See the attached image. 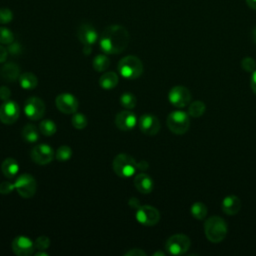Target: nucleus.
Segmentation results:
<instances>
[{
  "label": "nucleus",
  "mask_w": 256,
  "mask_h": 256,
  "mask_svg": "<svg viewBox=\"0 0 256 256\" xmlns=\"http://www.w3.org/2000/svg\"><path fill=\"white\" fill-rule=\"evenodd\" d=\"M129 43V33L121 25H110L104 29L99 38V46L105 54H119Z\"/></svg>",
  "instance_id": "nucleus-1"
},
{
  "label": "nucleus",
  "mask_w": 256,
  "mask_h": 256,
  "mask_svg": "<svg viewBox=\"0 0 256 256\" xmlns=\"http://www.w3.org/2000/svg\"><path fill=\"white\" fill-rule=\"evenodd\" d=\"M206 238L212 243H219L224 240L227 234V224L219 216H211L204 224Z\"/></svg>",
  "instance_id": "nucleus-2"
},
{
  "label": "nucleus",
  "mask_w": 256,
  "mask_h": 256,
  "mask_svg": "<svg viewBox=\"0 0 256 256\" xmlns=\"http://www.w3.org/2000/svg\"><path fill=\"white\" fill-rule=\"evenodd\" d=\"M117 69L122 77L126 79H136L143 73V64L138 57L128 55L118 62Z\"/></svg>",
  "instance_id": "nucleus-3"
},
{
  "label": "nucleus",
  "mask_w": 256,
  "mask_h": 256,
  "mask_svg": "<svg viewBox=\"0 0 256 256\" xmlns=\"http://www.w3.org/2000/svg\"><path fill=\"white\" fill-rule=\"evenodd\" d=\"M113 170L121 178H129L135 174L137 168V163L135 159L125 153L118 154L113 160Z\"/></svg>",
  "instance_id": "nucleus-4"
},
{
  "label": "nucleus",
  "mask_w": 256,
  "mask_h": 256,
  "mask_svg": "<svg viewBox=\"0 0 256 256\" xmlns=\"http://www.w3.org/2000/svg\"><path fill=\"white\" fill-rule=\"evenodd\" d=\"M167 126L169 130L177 135H182L186 133L190 126L189 116L186 112L181 110L172 111L167 117Z\"/></svg>",
  "instance_id": "nucleus-5"
},
{
  "label": "nucleus",
  "mask_w": 256,
  "mask_h": 256,
  "mask_svg": "<svg viewBox=\"0 0 256 256\" xmlns=\"http://www.w3.org/2000/svg\"><path fill=\"white\" fill-rule=\"evenodd\" d=\"M190 239L184 234H175L169 237L165 243L166 251L171 255H182L190 247Z\"/></svg>",
  "instance_id": "nucleus-6"
},
{
  "label": "nucleus",
  "mask_w": 256,
  "mask_h": 256,
  "mask_svg": "<svg viewBox=\"0 0 256 256\" xmlns=\"http://www.w3.org/2000/svg\"><path fill=\"white\" fill-rule=\"evenodd\" d=\"M15 190L23 198L32 197L37 189V183L34 177L30 174H21L17 177L15 183Z\"/></svg>",
  "instance_id": "nucleus-7"
},
{
  "label": "nucleus",
  "mask_w": 256,
  "mask_h": 256,
  "mask_svg": "<svg viewBox=\"0 0 256 256\" xmlns=\"http://www.w3.org/2000/svg\"><path fill=\"white\" fill-rule=\"evenodd\" d=\"M136 219L140 224L144 226H154L160 220V213L153 206H139L136 212Z\"/></svg>",
  "instance_id": "nucleus-8"
},
{
  "label": "nucleus",
  "mask_w": 256,
  "mask_h": 256,
  "mask_svg": "<svg viewBox=\"0 0 256 256\" xmlns=\"http://www.w3.org/2000/svg\"><path fill=\"white\" fill-rule=\"evenodd\" d=\"M45 104L38 97H30L25 101L24 113L30 120H39L45 114Z\"/></svg>",
  "instance_id": "nucleus-9"
},
{
  "label": "nucleus",
  "mask_w": 256,
  "mask_h": 256,
  "mask_svg": "<svg viewBox=\"0 0 256 256\" xmlns=\"http://www.w3.org/2000/svg\"><path fill=\"white\" fill-rule=\"evenodd\" d=\"M168 100L173 106L183 108L189 104L191 100V93L184 86H174L168 93Z\"/></svg>",
  "instance_id": "nucleus-10"
},
{
  "label": "nucleus",
  "mask_w": 256,
  "mask_h": 256,
  "mask_svg": "<svg viewBox=\"0 0 256 256\" xmlns=\"http://www.w3.org/2000/svg\"><path fill=\"white\" fill-rule=\"evenodd\" d=\"M30 156L33 162L39 165H46L53 160L54 151L48 144H38L32 148Z\"/></svg>",
  "instance_id": "nucleus-11"
},
{
  "label": "nucleus",
  "mask_w": 256,
  "mask_h": 256,
  "mask_svg": "<svg viewBox=\"0 0 256 256\" xmlns=\"http://www.w3.org/2000/svg\"><path fill=\"white\" fill-rule=\"evenodd\" d=\"M20 109L15 101H5L0 106V121L4 124H13L17 121Z\"/></svg>",
  "instance_id": "nucleus-12"
},
{
  "label": "nucleus",
  "mask_w": 256,
  "mask_h": 256,
  "mask_svg": "<svg viewBox=\"0 0 256 256\" xmlns=\"http://www.w3.org/2000/svg\"><path fill=\"white\" fill-rule=\"evenodd\" d=\"M56 107L64 114H73L78 109V100L70 93L59 94L55 99Z\"/></svg>",
  "instance_id": "nucleus-13"
},
{
  "label": "nucleus",
  "mask_w": 256,
  "mask_h": 256,
  "mask_svg": "<svg viewBox=\"0 0 256 256\" xmlns=\"http://www.w3.org/2000/svg\"><path fill=\"white\" fill-rule=\"evenodd\" d=\"M11 248L13 253L18 256H29L33 254L35 244L26 236H17L12 241Z\"/></svg>",
  "instance_id": "nucleus-14"
},
{
  "label": "nucleus",
  "mask_w": 256,
  "mask_h": 256,
  "mask_svg": "<svg viewBox=\"0 0 256 256\" xmlns=\"http://www.w3.org/2000/svg\"><path fill=\"white\" fill-rule=\"evenodd\" d=\"M138 125L141 132L147 136H154L160 130V122L152 114H143L138 121Z\"/></svg>",
  "instance_id": "nucleus-15"
},
{
  "label": "nucleus",
  "mask_w": 256,
  "mask_h": 256,
  "mask_svg": "<svg viewBox=\"0 0 256 256\" xmlns=\"http://www.w3.org/2000/svg\"><path fill=\"white\" fill-rule=\"evenodd\" d=\"M77 37L84 46H92L98 40V33L91 24L82 23L78 27Z\"/></svg>",
  "instance_id": "nucleus-16"
},
{
  "label": "nucleus",
  "mask_w": 256,
  "mask_h": 256,
  "mask_svg": "<svg viewBox=\"0 0 256 256\" xmlns=\"http://www.w3.org/2000/svg\"><path fill=\"white\" fill-rule=\"evenodd\" d=\"M136 123H137L136 115L129 110L120 111L115 117V124L122 131H128L133 129Z\"/></svg>",
  "instance_id": "nucleus-17"
},
{
  "label": "nucleus",
  "mask_w": 256,
  "mask_h": 256,
  "mask_svg": "<svg viewBox=\"0 0 256 256\" xmlns=\"http://www.w3.org/2000/svg\"><path fill=\"white\" fill-rule=\"evenodd\" d=\"M134 185L136 189L142 194H149L153 190V180L145 173H139L134 178Z\"/></svg>",
  "instance_id": "nucleus-18"
},
{
  "label": "nucleus",
  "mask_w": 256,
  "mask_h": 256,
  "mask_svg": "<svg viewBox=\"0 0 256 256\" xmlns=\"http://www.w3.org/2000/svg\"><path fill=\"white\" fill-rule=\"evenodd\" d=\"M222 211L227 215H236L241 208V200L235 195L226 196L221 204Z\"/></svg>",
  "instance_id": "nucleus-19"
},
{
  "label": "nucleus",
  "mask_w": 256,
  "mask_h": 256,
  "mask_svg": "<svg viewBox=\"0 0 256 256\" xmlns=\"http://www.w3.org/2000/svg\"><path fill=\"white\" fill-rule=\"evenodd\" d=\"M20 76V69L17 64L8 62L0 69V77L6 82H14Z\"/></svg>",
  "instance_id": "nucleus-20"
},
{
  "label": "nucleus",
  "mask_w": 256,
  "mask_h": 256,
  "mask_svg": "<svg viewBox=\"0 0 256 256\" xmlns=\"http://www.w3.org/2000/svg\"><path fill=\"white\" fill-rule=\"evenodd\" d=\"M1 170L5 177L12 179L17 175L19 171V165L14 158H6L1 164Z\"/></svg>",
  "instance_id": "nucleus-21"
},
{
  "label": "nucleus",
  "mask_w": 256,
  "mask_h": 256,
  "mask_svg": "<svg viewBox=\"0 0 256 256\" xmlns=\"http://www.w3.org/2000/svg\"><path fill=\"white\" fill-rule=\"evenodd\" d=\"M118 84V76L115 72H105L99 78V85L104 90H111L115 88Z\"/></svg>",
  "instance_id": "nucleus-22"
},
{
  "label": "nucleus",
  "mask_w": 256,
  "mask_h": 256,
  "mask_svg": "<svg viewBox=\"0 0 256 256\" xmlns=\"http://www.w3.org/2000/svg\"><path fill=\"white\" fill-rule=\"evenodd\" d=\"M18 80H19L20 86L25 90H32L36 88L38 84V79L36 75H34L31 72H24L20 74Z\"/></svg>",
  "instance_id": "nucleus-23"
},
{
  "label": "nucleus",
  "mask_w": 256,
  "mask_h": 256,
  "mask_svg": "<svg viewBox=\"0 0 256 256\" xmlns=\"http://www.w3.org/2000/svg\"><path fill=\"white\" fill-rule=\"evenodd\" d=\"M21 135L27 143H35L39 139V131L33 124H26L22 129Z\"/></svg>",
  "instance_id": "nucleus-24"
},
{
  "label": "nucleus",
  "mask_w": 256,
  "mask_h": 256,
  "mask_svg": "<svg viewBox=\"0 0 256 256\" xmlns=\"http://www.w3.org/2000/svg\"><path fill=\"white\" fill-rule=\"evenodd\" d=\"M109 65H110V59L106 54H98L94 57L92 61V66L94 70L97 72H103L107 70Z\"/></svg>",
  "instance_id": "nucleus-25"
},
{
  "label": "nucleus",
  "mask_w": 256,
  "mask_h": 256,
  "mask_svg": "<svg viewBox=\"0 0 256 256\" xmlns=\"http://www.w3.org/2000/svg\"><path fill=\"white\" fill-rule=\"evenodd\" d=\"M39 131L47 137H50L52 135H54L57 131V126L56 124L50 120V119H44L40 122L39 124Z\"/></svg>",
  "instance_id": "nucleus-26"
},
{
  "label": "nucleus",
  "mask_w": 256,
  "mask_h": 256,
  "mask_svg": "<svg viewBox=\"0 0 256 256\" xmlns=\"http://www.w3.org/2000/svg\"><path fill=\"white\" fill-rule=\"evenodd\" d=\"M190 212L192 214V216L197 219V220H203L206 215H207V207L204 203L202 202H195L192 204L191 208H190Z\"/></svg>",
  "instance_id": "nucleus-27"
},
{
  "label": "nucleus",
  "mask_w": 256,
  "mask_h": 256,
  "mask_svg": "<svg viewBox=\"0 0 256 256\" xmlns=\"http://www.w3.org/2000/svg\"><path fill=\"white\" fill-rule=\"evenodd\" d=\"M206 106L202 101H194L188 107V114L194 118L200 117L204 114Z\"/></svg>",
  "instance_id": "nucleus-28"
},
{
  "label": "nucleus",
  "mask_w": 256,
  "mask_h": 256,
  "mask_svg": "<svg viewBox=\"0 0 256 256\" xmlns=\"http://www.w3.org/2000/svg\"><path fill=\"white\" fill-rule=\"evenodd\" d=\"M120 104L126 108V109H133L135 108L136 104H137V99L135 97L134 94L132 93H129V92H126V93H123L120 97Z\"/></svg>",
  "instance_id": "nucleus-29"
},
{
  "label": "nucleus",
  "mask_w": 256,
  "mask_h": 256,
  "mask_svg": "<svg viewBox=\"0 0 256 256\" xmlns=\"http://www.w3.org/2000/svg\"><path fill=\"white\" fill-rule=\"evenodd\" d=\"M72 156V150L69 146L67 145H62L60 146L55 154V157L58 161L60 162H66L68 161Z\"/></svg>",
  "instance_id": "nucleus-30"
},
{
  "label": "nucleus",
  "mask_w": 256,
  "mask_h": 256,
  "mask_svg": "<svg viewBox=\"0 0 256 256\" xmlns=\"http://www.w3.org/2000/svg\"><path fill=\"white\" fill-rule=\"evenodd\" d=\"M14 41V34L13 32L6 28V27H0V44H11Z\"/></svg>",
  "instance_id": "nucleus-31"
},
{
  "label": "nucleus",
  "mask_w": 256,
  "mask_h": 256,
  "mask_svg": "<svg viewBox=\"0 0 256 256\" xmlns=\"http://www.w3.org/2000/svg\"><path fill=\"white\" fill-rule=\"evenodd\" d=\"M72 125L76 129H84L87 126V118L81 113H75L71 119Z\"/></svg>",
  "instance_id": "nucleus-32"
},
{
  "label": "nucleus",
  "mask_w": 256,
  "mask_h": 256,
  "mask_svg": "<svg viewBox=\"0 0 256 256\" xmlns=\"http://www.w3.org/2000/svg\"><path fill=\"white\" fill-rule=\"evenodd\" d=\"M241 67L246 72H253L256 69V61L251 57H245L241 61Z\"/></svg>",
  "instance_id": "nucleus-33"
},
{
  "label": "nucleus",
  "mask_w": 256,
  "mask_h": 256,
  "mask_svg": "<svg viewBox=\"0 0 256 256\" xmlns=\"http://www.w3.org/2000/svg\"><path fill=\"white\" fill-rule=\"evenodd\" d=\"M35 248L37 250H46L50 246V239L47 236H39L35 240Z\"/></svg>",
  "instance_id": "nucleus-34"
},
{
  "label": "nucleus",
  "mask_w": 256,
  "mask_h": 256,
  "mask_svg": "<svg viewBox=\"0 0 256 256\" xmlns=\"http://www.w3.org/2000/svg\"><path fill=\"white\" fill-rule=\"evenodd\" d=\"M13 19V13L8 8H0V23L7 24Z\"/></svg>",
  "instance_id": "nucleus-35"
},
{
  "label": "nucleus",
  "mask_w": 256,
  "mask_h": 256,
  "mask_svg": "<svg viewBox=\"0 0 256 256\" xmlns=\"http://www.w3.org/2000/svg\"><path fill=\"white\" fill-rule=\"evenodd\" d=\"M14 189H15V185L12 184L11 182L5 181L0 183V194H4V195L10 194Z\"/></svg>",
  "instance_id": "nucleus-36"
},
{
  "label": "nucleus",
  "mask_w": 256,
  "mask_h": 256,
  "mask_svg": "<svg viewBox=\"0 0 256 256\" xmlns=\"http://www.w3.org/2000/svg\"><path fill=\"white\" fill-rule=\"evenodd\" d=\"M11 96V91L7 86H0V99L2 101H8Z\"/></svg>",
  "instance_id": "nucleus-37"
},
{
  "label": "nucleus",
  "mask_w": 256,
  "mask_h": 256,
  "mask_svg": "<svg viewBox=\"0 0 256 256\" xmlns=\"http://www.w3.org/2000/svg\"><path fill=\"white\" fill-rule=\"evenodd\" d=\"M125 255L126 256H145L146 253L143 250L139 249V248H133V249L127 251L125 253Z\"/></svg>",
  "instance_id": "nucleus-38"
},
{
  "label": "nucleus",
  "mask_w": 256,
  "mask_h": 256,
  "mask_svg": "<svg viewBox=\"0 0 256 256\" xmlns=\"http://www.w3.org/2000/svg\"><path fill=\"white\" fill-rule=\"evenodd\" d=\"M7 56H8V51L6 50V48L0 45V63L5 62L7 59Z\"/></svg>",
  "instance_id": "nucleus-39"
},
{
  "label": "nucleus",
  "mask_w": 256,
  "mask_h": 256,
  "mask_svg": "<svg viewBox=\"0 0 256 256\" xmlns=\"http://www.w3.org/2000/svg\"><path fill=\"white\" fill-rule=\"evenodd\" d=\"M250 85H251L252 91L254 92V94H256V70L253 71V74H252V76H251Z\"/></svg>",
  "instance_id": "nucleus-40"
},
{
  "label": "nucleus",
  "mask_w": 256,
  "mask_h": 256,
  "mask_svg": "<svg viewBox=\"0 0 256 256\" xmlns=\"http://www.w3.org/2000/svg\"><path fill=\"white\" fill-rule=\"evenodd\" d=\"M137 168L140 170H146L148 168V163L143 160L140 163H137Z\"/></svg>",
  "instance_id": "nucleus-41"
},
{
  "label": "nucleus",
  "mask_w": 256,
  "mask_h": 256,
  "mask_svg": "<svg viewBox=\"0 0 256 256\" xmlns=\"http://www.w3.org/2000/svg\"><path fill=\"white\" fill-rule=\"evenodd\" d=\"M246 3L251 9L256 10V0H246Z\"/></svg>",
  "instance_id": "nucleus-42"
},
{
  "label": "nucleus",
  "mask_w": 256,
  "mask_h": 256,
  "mask_svg": "<svg viewBox=\"0 0 256 256\" xmlns=\"http://www.w3.org/2000/svg\"><path fill=\"white\" fill-rule=\"evenodd\" d=\"M83 52H84L86 55H89L90 52H91V46H84Z\"/></svg>",
  "instance_id": "nucleus-43"
},
{
  "label": "nucleus",
  "mask_w": 256,
  "mask_h": 256,
  "mask_svg": "<svg viewBox=\"0 0 256 256\" xmlns=\"http://www.w3.org/2000/svg\"><path fill=\"white\" fill-rule=\"evenodd\" d=\"M36 256H40V255H44V256H48V253L47 252H45L44 250H39L38 252H36V254H35Z\"/></svg>",
  "instance_id": "nucleus-44"
},
{
  "label": "nucleus",
  "mask_w": 256,
  "mask_h": 256,
  "mask_svg": "<svg viewBox=\"0 0 256 256\" xmlns=\"http://www.w3.org/2000/svg\"><path fill=\"white\" fill-rule=\"evenodd\" d=\"M252 40L254 43H256V27L252 30Z\"/></svg>",
  "instance_id": "nucleus-45"
},
{
  "label": "nucleus",
  "mask_w": 256,
  "mask_h": 256,
  "mask_svg": "<svg viewBox=\"0 0 256 256\" xmlns=\"http://www.w3.org/2000/svg\"><path fill=\"white\" fill-rule=\"evenodd\" d=\"M158 255H161V256H164V255H165V253H164V252H162V251H157V252H155V253H153V256H158Z\"/></svg>",
  "instance_id": "nucleus-46"
}]
</instances>
